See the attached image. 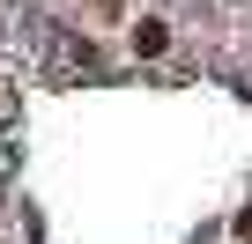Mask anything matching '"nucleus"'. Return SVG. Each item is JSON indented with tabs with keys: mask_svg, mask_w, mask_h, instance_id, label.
<instances>
[{
	"mask_svg": "<svg viewBox=\"0 0 252 244\" xmlns=\"http://www.w3.org/2000/svg\"><path fill=\"white\" fill-rule=\"evenodd\" d=\"M134 52H163V23H141L134 30Z\"/></svg>",
	"mask_w": 252,
	"mask_h": 244,
	"instance_id": "f257e3e1",
	"label": "nucleus"
}]
</instances>
